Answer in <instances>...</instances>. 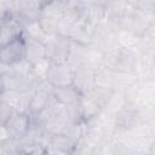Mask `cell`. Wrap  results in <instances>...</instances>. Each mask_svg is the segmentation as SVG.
Masks as SVG:
<instances>
[{"mask_svg":"<svg viewBox=\"0 0 155 155\" xmlns=\"http://www.w3.org/2000/svg\"><path fill=\"white\" fill-rule=\"evenodd\" d=\"M70 51L71 46L68 38L56 34L46 41V59L50 64L67 63Z\"/></svg>","mask_w":155,"mask_h":155,"instance_id":"2","label":"cell"},{"mask_svg":"<svg viewBox=\"0 0 155 155\" xmlns=\"http://www.w3.org/2000/svg\"><path fill=\"white\" fill-rule=\"evenodd\" d=\"M15 111L16 110L13 109V107L10 103H7L5 99L0 98V127H5L7 125V122L15 114Z\"/></svg>","mask_w":155,"mask_h":155,"instance_id":"7","label":"cell"},{"mask_svg":"<svg viewBox=\"0 0 155 155\" xmlns=\"http://www.w3.org/2000/svg\"><path fill=\"white\" fill-rule=\"evenodd\" d=\"M45 78L52 88L69 86L73 85L74 69H71V67L68 63L48 64Z\"/></svg>","mask_w":155,"mask_h":155,"instance_id":"3","label":"cell"},{"mask_svg":"<svg viewBox=\"0 0 155 155\" xmlns=\"http://www.w3.org/2000/svg\"><path fill=\"white\" fill-rule=\"evenodd\" d=\"M81 97H82L81 93L73 85L52 88V98L54 101H57L61 105H64V107L79 103Z\"/></svg>","mask_w":155,"mask_h":155,"instance_id":"6","label":"cell"},{"mask_svg":"<svg viewBox=\"0 0 155 155\" xmlns=\"http://www.w3.org/2000/svg\"><path fill=\"white\" fill-rule=\"evenodd\" d=\"M1 94H2V91L0 90V98H1Z\"/></svg>","mask_w":155,"mask_h":155,"instance_id":"8","label":"cell"},{"mask_svg":"<svg viewBox=\"0 0 155 155\" xmlns=\"http://www.w3.org/2000/svg\"><path fill=\"white\" fill-rule=\"evenodd\" d=\"M25 61V38H16L6 44L0 45V65L16 67Z\"/></svg>","mask_w":155,"mask_h":155,"instance_id":"1","label":"cell"},{"mask_svg":"<svg viewBox=\"0 0 155 155\" xmlns=\"http://www.w3.org/2000/svg\"><path fill=\"white\" fill-rule=\"evenodd\" d=\"M24 35V34H23ZM25 38V62L34 67L46 59V42L34 40L30 38Z\"/></svg>","mask_w":155,"mask_h":155,"instance_id":"5","label":"cell"},{"mask_svg":"<svg viewBox=\"0 0 155 155\" xmlns=\"http://www.w3.org/2000/svg\"><path fill=\"white\" fill-rule=\"evenodd\" d=\"M30 127V116L27 111H15L7 125L5 126L10 138H19L25 136L29 132Z\"/></svg>","mask_w":155,"mask_h":155,"instance_id":"4","label":"cell"}]
</instances>
